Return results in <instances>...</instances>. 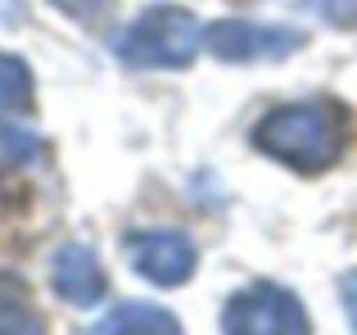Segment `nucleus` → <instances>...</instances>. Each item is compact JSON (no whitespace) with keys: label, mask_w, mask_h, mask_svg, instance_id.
Masks as SVG:
<instances>
[{"label":"nucleus","mask_w":357,"mask_h":335,"mask_svg":"<svg viewBox=\"0 0 357 335\" xmlns=\"http://www.w3.org/2000/svg\"><path fill=\"white\" fill-rule=\"evenodd\" d=\"M0 145H5V154H14L18 163H32L36 154H41V141H36L27 127H18V118H5V114H0Z\"/></svg>","instance_id":"9d476101"},{"label":"nucleus","mask_w":357,"mask_h":335,"mask_svg":"<svg viewBox=\"0 0 357 335\" xmlns=\"http://www.w3.org/2000/svg\"><path fill=\"white\" fill-rule=\"evenodd\" d=\"M50 285L63 304H77V308H91V304H100L109 295V281H105V267H100L96 249L77 245V240H68V245L54 254Z\"/></svg>","instance_id":"423d86ee"},{"label":"nucleus","mask_w":357,"mask_h":335,"mask_svg":"<svg viewBox=\"0 0 357 335\" xmlns=\"http://www.w3.org/2000/svg\"><path fill=\"white\" fill-rule=\"evenodd\" d=\"M218 59L227 64H249V59H285L303 45V32L294 27H276V23H249V18H227V23H213L204 32Z\"/></svg>","instance_id":"20e7f679"},{"label":"nucleus","mask_w":357,"mask_h":335,"mask_svg":"<svg viewBox=\"0 0 357 335\" xmlns=\"http://www.w3.org/2000/svg\"><path fill=\"white\" fill-rule=\"evenodd\" d=\"M253 145L271 159L298 168V172H321L344 150V118L331 100L280 105L253 127Z\"/></svg>","instance_id":"f257e3e1"},{"label":"nucleus","mask_w":357,"mask_h":335,"mask_svg":"<svg viewBox=\"0 0 357 335\" xmlns=\"http://www.w3.org/2000/svg\"><path fill=\"white\" fill-rule=\"evenodd\" d=\"M127 254H131V267H136L149 285H181V281H190V272H195V245L181 231H167V227L131 236Z\"/></svg>","instance_id":"39448f33"},{"label":"nucleus","mask_w":357,"mask_h":335,"mask_svg":"<svg viewBox=\"0 0 357 335\" xmlns=\"http://www.w3.org/2000/svg\"><path fill=\"white\" fill-rule=\"evenodd\" d=\"M204 45V27L181 5H154L118 36L114 50L131 68H185Z\"/></svg>","instance_id":"f03ea898"},{"label":"nucleus","mask_w":357,"mask_h":335,"mask_svg":"<svg viewBox=\"0 0 357 335\" xmlns=\"http://www.w3.org/2000/svg\"><path fill=\"white\" fill-rule=\"evenodd\" d=\"M54 5H59L68 18H82V23H100V18H109L114 0H54Z\"/></svg>","instance_id":"9b49d317"},{"label":"nucleus","mask_w":357,"mask_h":335,"mask_svg":"<svg viewBox=\"0 0 357 335\" xmlns=\"http://www.w3.org/2000/svg\"><path fill=\"white\" fill-rule=\"evenodd\" d=\"M0 335H45V322L27 299L0 295Z\"/></svg>","instance_id":"6e6552de"},{"label":"nucleus","mask_w":357,"mask_h":335,"mask_svg":"<svg viewBox=\"0 0 357 335\" xmlns=\"http://www.w3.org/2000/svg\"><path fill=\"white\" fill-rule=\"evenodd\" d=\"M27 100H32V73H27V64L14 59V54H0V105L18 109Z\"/></svg>","instance_id":"1a4fd4ad"},{"label":"nucleus","mask_w":357,"mask_h":335,"mask_svg":"<svg viewBox=\"0 0 357 335\" xmlns=\"http://www.w3.org/2000/svg\"><path fill=\"white\" fill-rule=\"evenodd\" d=\"M321 14L331 23H357V0H321Z\"/></svg>","instance_id":"f8f14e48"},{"label":"nucleus","mask_w":357,"mask_h":335,"mask_svg":"<svg viewBox=\"0 0 357 335\" xmlns=\"http://www.w3.org/2000/svg\"><path fill=\"white\" fill-rule=\"evenodd\" d=\"M222 335H307V313L298 295L271 281L244 285L222 308Z\"/></svg>","instance_id":"7ed1b4c3"},{"label":"nucleus","mask_w":357,"mask_h":335,"mask_svg":"<svg viewBox=\"0 0 357 335\" xmlns=\"http://www.w3.org/2000/svg\"><path fill=\"white\" fill-rule=\"evenodd\" d=\"M86 335H181V322L167 308H158V304L127 299V304H118L105 322H96Z\"/></svg>","instance_id":"0eeeda50"},{"label":"nucleus","mask_w":357,"mask_h":335,"mask_svg":"<svg viewBox=\"0 0 357 335\" xmlns=\"http://www.w3.org/2000/svg\"><path fill=\"white\" fill-rule=\"evenodd\" d=\"M340 295H344V313H349V322H353V331H357V272L344 276Z\"/></svg>","instance_id":"ddd939ff"}]
</instances>
